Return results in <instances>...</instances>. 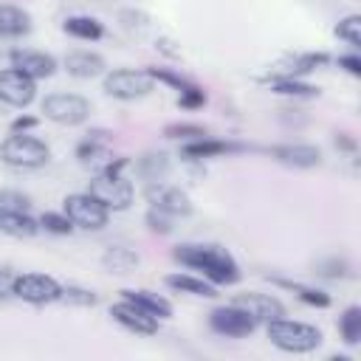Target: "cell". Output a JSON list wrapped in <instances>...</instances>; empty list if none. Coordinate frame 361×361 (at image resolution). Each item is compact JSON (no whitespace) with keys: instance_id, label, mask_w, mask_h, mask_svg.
<instances>
[{"instance_id":"cell-38","label":"cell","mask_w":361,"mask_h":361,"mask_svg":"<svg viewBox=\"0 0 361 361\" xmlns=\"http://www.w3.org/2000/svg\"><path fill=\"white\" fill-rule=\"evenodd\" d=\"M14 271L11 268H0V299L14 296Z\"/></svg>"},{"instance_id":"cell-29","label":"cell","mask_w":361,"mask_h":361,"mask_svg":"<svg viewBox=\"0 0 361 361\" xmlns=\"http://www.w3.org/2000/svg\"><path fill=\"white\" fill-rule=\"evenodd\" d=\"M336 37H338V39H347L353 48L361 45V17H358V14L344 17V20L336 25Z\"/></svg>"},{"instance_id":"cell-3","label":"cell","mask_w":361,"mask_h":361,"mask_svg":"<svg viewBox=\"0 0 361 361\" xmlns=\"http://www.w3.org/2000/svg\"><path fill=\"white\" fill-rule=\"evenodd\" d=\"M0 158H3L8 166H17V169H37V166L48 164L51 149H48L39 138H34V135L14 133V135H8V138L0 144Z\"/></svg>"},{"instance_id":"cell-40","label":"cell","mask_w":361,"mask_h":361,"mask_svg":"<svg viewBox=\"0 0 361 361\" xmlns=\"http://www.w3.org/2000/svg\"><path fill=\"white\" fill-rule=\"evenodd\" d=\"M31 127H37V118L34 116H20V118L11 121V133H25Z\"/></svg>"},{"instance_id":"cell-20","label":"cell","mask_w":361,"mask_h":361,"mask_svg":"<svg viewBox=\"0 0 361 361\" xmlns=\"http://www.w3.org/2000/svg\"><path fill=\"white\" fill-rule=\"evenodd\" d=\"M0 231L8 237H34L39 231V220L28 212H0Z\"/></svg>"},{"instance_id":"cell-18","label":"cell","mask_w":361,"mask_h":361,"mask_svg":"<svg viewBox=\"0 0 361 361\" xmlns=\"http://www.w3.org/2000/svg\"><path fill=\"white\" fill-rule=\"evenodd\" d=\"M65 71L76 79H93V76L104 73V59L90 51H71L65 56Z\"/></svg>"},{"instance_id":"cell-36","label":"cell","mask_w":361,"mask_h":361,"mask_svg":"<svg viewBox=\"0 0 361 361\" xmlns=\"http://www.w3.org/2000/svg\"><path fill=\"white\" fill-rule=\"evenodd\" d=\"M147 226H149V231H155V234H169L172 231V214H166V212H161V209H149L147 212Z\"/></svg>"},{"instance_id":"cell-24","label":"cell","mask_w":361,"mask_h":361,"mask_svg":"<svg viewBox=\"0 0 361 361\" xmlns=\"http://www.w3.org/2000/svg\"><path fill=\"white\" fill-rule=\"evenodd\" d=\"M228 149H237L234 144H226V141H214V138H197V141H186L183 144V155L192 158V161H203V158H214V155H223Z\"/></svg>"},{"instance_id":"cell-28","label":"cell","mask_w":361,"mask_h":361,"mask_svg":"<svg viewBox=\"0 0 361 361\" xmlns=\"http://www.w3.org/2000/svg\"><path fill=\"white\" fill-rule=\"evenodd\" d=\"M338 330H341V338H344V344H358L361 341V307L358 305H350L344 313H341V319H338Z\"/></svg>"},{"instance_id":"cell-35","label":"cell","mask_w":361,"mask_h":361,"mask_svg":"<svg viewBox=\"0 0 361 361\" xmlns=\"http://www.w3.org/2000/svg\"><path fill=\"white\" fill-rule=\"evenodd\" d=\"M155 82H166V85H172V87H178L180 93L186 90V87H192L195 82H189V79H183V76H178V73H172V71H166V68H149L147 71Z\"/></svg>"},{"instance_id":"cell-10","label":"cell","mask_w":361,"mask_h":361,"mask_svg":"<svg viewBox=\"0 0 361 361\" xmlns=\"http://www.w3.org/2000/svg\"><path fill=\"white\" fill-rule=\"evenodd\" d=\"M34 96H37V79H31L17 68L0 71V102L11 107H28Z\"/></svg>"},{"instance_id":"cell-15","label":"cell","mask_w":361,"mask_h":361,"mask_svg":"<svg viewBox=\"0 0 361 361\" xmlns=\"http://www.w3.org/2000/svg\"><path fill=\"white\" fill-rule=\"evenodd\" d=\"M330 62L327 54H293V56H285L274 71H271V79H279V76H288V79H299L310 71H319Z\"/></svg>"},{"instance_id":"cell-14","label":"cell","mask_w":361,"mask_h":361,"mask_svg":"<svg viewBox=\"0 0 361 361\" xmlns=\"http://www.w3.org/2000/svg\"><path fill=\"white\" fill-rule=\"evenodd\" d=\"M11 68L28 73L31 79H48L56 71V59L45 51H11Z\"/></svg>"},{"instance_id":"cell-6","label":"cell","mask_w":361,"mask_h":361,"mask_svg":"<svg viewBox=\"0 0 361 361\" xmlns=\"http://www.w3.org/2000/svg\"><path fill=\"white\" fill-rule=\"evenodd\" d=\"M65 214L71 217L73 226L99 231L107 226V206H102L90 192H76L65 197Z\"/></svg>"},{"instance_id":"cell-23","label":"cell","mask_w":361,"mask_h":361,"mask_svg":"<svg viewBox=\"0 0 361 361\" xmlns=\"http://www.w3.org/2000/svg\"><path fill=\"white\" fill-rule=\"evenodd\" d=\"M166 285L180 290V293H192V296H217L214 285L209 279H200V276H192V274H169L166 276Z\"/></svg>"},{"instance_id":"cell-11","label":"cell","mask_w":361,"mask_h":361,"mask_svg":"<svg viewBox=\"0 0 361 361\" xmlns=\"http://www.w3.org/2000/svg\"><path fill=\"white\" fill-rule=\"evenodd\" d=\"M147 197L155 209L172 214V217H186L192 212V200L186 192H180L178 186H166L161 180H152V186L147 189Z\"/></svg>"},{"instance_id":"cell-22","label":"cell","mask_w":361,"mask_h":361,"mask_svg":"<svg viewBox=\"0 0 361 361\" xmlns=\"http://www.w3.org/2000/svg\"><path fill=\"white\" fill-rule=\"evenodd\" d=\"M62 28H65V34H71V37H76V39H87V42L104 37V25H102L96 17H85V14L68 17Z\"/></svg>"},{"instance_id":"cell-26","label":"cell","mask_w":361,"mask_h":361,"mask_svg":"<svg viewBox=\"0 0 361 361\" xmlns=\"http://www.w3.org/2000/svg\"><path fill=\"white\" fill-rule=\"evenodd\" d=\"M271 90L279 93V96H296V99H313L319 96V87L302 82V79H288V76H279V79H271Z\"/></svg>"},{"instance_id":"cell-16","label":"cell","mask_w":361,"mask_h":361,"mask_svg":"<svg viewBox=\"0 0 361 361\" xmlns=\"http://www.w3.org/2000/svg\"><path fill=\"white\" fill-rule=\"evenodd\" d=\"M271 155L279 164L296 166V169H310V166H319L322 164V152L313 144H282V147H274Z\"/></svg>"},{"instance_id":"cell-5","label":"cell","mask_w":361,"mask_h":361,"mask_svg":"<svg viewBox=\"0 0 361 361\" xmlns=\"http://www.w3.org/2000/svg\"><path fill=\"white\" fill-rule=\"evenodd\" d=\"M42 113H45V118H51L56 124L73 127L90 116V102L76 93H51L42 102Z\"/></svg>"},{"instance_id":"cell-31","label":"cell","mask_w":361,"mask_h":361,"mask_svg":"<svg viewBox=\"0 0 361 361\" xmlns=\"http://www.w3.org/2000/svg\"><path fill=\"white\" fill-rule=\"evenodd\" d=\"M39 228L51 231V234H71L73 231V223L68 214H59V212H45L39 217Z\"/></svg>"},{"instance_id":"cell-27","label":"cell","mask_w":361,"mask_h":361,"mask_svg":"<svg viewBox=\"0 0 361 361\" xmlns=\"http://www.w3.org/2000/svg\"><path fill=\"white\" fill-rule=\"evenodd\" d=\"M274 282L288 288V290H293L310 307H330V296L324 290H319V288H310V285H302V282H288V279H274Z\"/></svg>"},{"instance_id":"cell-1","label":"cell","mask_w":361,"mask_h":361,"mask_svg":"<svg viewBox=\"0 0 361 361\" xmlns=\"http://www.w3.org/2000/svg\"><path fill=\"white\" fill-rule=\"evenodd\" d=\"M172 257L180 265H186V268L203 271V276L212 285H231V282L240 279V268H237L234 257L228 251H223L220 245H195V243H186V245H178L172 251Z\"/></svg>"},{"instance_id":"cell-7","label":"cell","mask_w":361,"mask_h":361,"mask_svg":"<svg viewBox=\"0 0 361 361\" xmlns=\"http://www.w3.org/2000/svg\"><path fill=\"white\" fill-rule=\"evenodd\" d=\"M102 206L107 209H127L133 203V183L118 172V175H110V172H102L90 180V189H87Z\"/></svg>"},{"instance_id":"cell-41","label":"cell","mask_w":361,"mask_h":361,"mask_svg":"<svg viewBox=\"0 0 361 361\" xmlns=\"http://www.w3.org/2000/svg\"><path fill=\"white\" fill-rule=\"evenodd\" d=\"M336 144H341L344 149H355V141H350L347 135H338V138H336Z\"/></svg>"},{"instance_id":"cell-13","label":"cell","mask_w":361,"mask_h":361,"mask_svg":"<svg viewBox=\"0 0 361 361\" xmlns=\"http://www.w3.org/2000/svg\"><path fill=\"white\" fill-rule=\"evenodd\" d=\"M231 305L243 307V310H245L248 316H254L257 322H274V319L285 316V307H282L279 299H274V296H268V293H257V290H248V293L234 296Z\"/></svg>"},{"instance_id":"cell-2","label":"cell","mask_w":361,"mask_h":361,"mask_svg":"<svg viewBox=\"0 0 361 361\" xmlns=\"http://www.w3.org/2000/svg\"><path fill=\"white\" fill-rule=\"evenodd\" d=\"M268 338L274 347L285 353H310L322 344V330L307 322H293V319L279 316L268 322Z\"/></svg>"},{"instance_id":"cell-32","label":"cell","mask_w":361,"mask_h":361,"mask_svg":"<svg viewBox=\"0 0 361 361\" xmlns=\"http://www.w3.org/2000/svg\"><path fill=\"white\" fill-rule=\"evenodd\" d=\"M164 135L166 138H180V141H197V138H206L209 133L197 124H166Z\"/></svg>"},{"instance_id":"cell-34","label":"cell","mask_w":361,"mask_h":361,"mask_svg":"<svg viewBox=\"0 0 361 361\" xmlns=\"http://www.w3.org/2000/svg\"><path fill=\"white\" fill-rule=\"evenodd\" d=\"M141 172L149 178V180H161V172H166V155L164 152H152V155H147V158H141Z\"/></svg>"},{"instance_id":"cell-25","label":"cell","mask_w":361,"mask_h":361,"mask_svg":"<svg viewBox=\"0 0 361 361\" xmlns=\"http://www.w3.org/2000/svg\"><path fill=\"white\" fill-rule=\"evenodd\" d=\"M104 268L113 271V274H130L135 265H138V254L133 248H124V245H110L102 257Z\"/></svg>"},{"instance_id":"cell-21","label":"cell","mask_w":361,"mask_h":361,"mask_svg":"<svg viewBox=\"0 0 361 361\" xmlns=\"http://www.w3.org/2000/svg\"><path fill=\"white\" fill-rule=\"evenodd\" d=\"M121 293H124L127 302L138 305L141 310L152 313L155 319H169V316H172V305H169L164 296L152 293V290H121Z\"/></svg>"},{"instance_id":"cell-8","label":"cell","mask_w":361,"mask_h":361,"mask_svg":"<svg viewBox=\"0 0 361 361\" xmlns=\"http://www.w3.org/2000/svg\"><path fill=\"white\" fill-rule=\"evenodd\" d=\"M59 293H62V285L54 276H45V274H23V276L14 279V296L23 299V302H31V305L56 302Z\"/></svg>"},{"instance_id":"cell-19","label":"cell","mask_w":361,"mask_h":361,"mask_svg":"<svg viewBox=\"0 0 361 361\" xmlns=\"http://www.w3.org/2000/svg\"><path fill=\"white\" fill-rule=\"evenodd\" d=\"M31 31V17L11 3H0V37H23Z\"/></svg>"},{"instance_id":"cell-33","label":"cell","mask_w":361,"mask_h":361,"mask_svg":"<svg viewBox=\"0 0 361 361\" xmlns=\"http://www.w3.org/2000/svg\"><path fill=\"white\" fill-rule=\"evenodd\" d=\"M28 206H31L28 195L14 192V189H3L0 192V212H28Z\"/></svg>"},{"instance_id":"cell-17","label":"cell","mask_w":361,"mask_h":361,"mask_svg":"<svg viewBox=\"0 0 361 361\" xmlns=\"http://www.w3.org/2000/svg\"><path fill=\"white\" fill-rule=\"evenodd\" d=\"M110 144H113V133H110V130H90V133L82 138V144L76 147V155H79L85 164L107 161Z\"/></svg>"},{"instance_id":"cell-12","label":"cell","mask_w":361,"mask_h":361,"mask_svg":"<svg viewBox=\"0 0 361 361\" xmlns=\"http://www.w3.org/2000/svg\"><path fill=\"white\" fill-rule=\"evenodd\" d=\"M110 316H113L121 327H127V330H133V333H141V336L158 333V319H155L152 313L141 310L138 305L127 302V299L118 302V305H113V307H110Z\"/></svg>"},{"instance_id":"cell-30","label":"cell","mask_w":361,"mask_h":361,"mask_svg":"<svg viewBox=\"0 0 361 361\" xmlns=\"http://www.w3.org/2000/svg\"><path fill=\"white\" fill-rule=\"evenodd\" d=\"M59 299H62V302H68V305H79V307H90V305H96V302H99L93 290L79 288V285H65V288H62V293H59Z\"/></svg>"},{"instance_id":"cell-37","label":"cell","mask_w":361,"mask_h":361,"mask_svg":"<svg viewBox=\"0 0 361 361\" xmlns=\"http://www.w3.org/2000/svg\"><path fill=\"white\" fill-rule=\"evenodd\" d=\"M178 104L186 107V110H197V107H203V104H206V93H203V87H197V85L186 87V90L180 93Z\"/></svg>"},{"instance_id":"cell-39","label":"cell","mask_w":361,"mask_h":361,"mask_svg":"<svg viewBox=\"0 0 361 361\" xmlns=\"http://www.w3.org/2000/svg\"><path fill=\"white\" fill-rule=\"evenodd\" d=\"M338 68H344V71L353 73V76H361V59H358L355 54H350V56H338Z\"/></svg>"},{"instance_id":"cell-9","label":"cell","mask_w":361,"mask_h":361,"mask_svg":"<svg viewBox=\"0 0 361 361\" xmlns=\"http://www.w3.org/2000/svg\"><path fill=\"white\" fill-rule=\"evenodd\" d=\"M209 324L214 333L220 336H231V338H243V336H251L254 327H257V319L248 316L243 307L237 305H226V307H214L209 313Z\"/></svg>"},{"instance_id":"cell-4","label":"cell","mask_w":361,"mask_h":361,"mask_svg":"<svg viewBox=\"0 0 361 361\" xmlns=\"http://www.w3.org/2000/svg\"><path fill=\"white\" fill-rule=\"evenodd\" d=\"M152 85H155V79L147 71H133V68H121V71H113L104 76V93L113 99H121V102L147 96L152 90Z\"/></svg>"}]
</instances>
